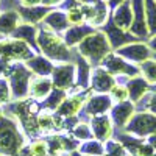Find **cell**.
<instances>
[{"instance_id": "obj_1", "label": "cell", "mask_w": 156, "mask_h": 156, "mask_svg": "<svg viewBox=\"0 0 156 156\" xmlns=\"http://www.w3.org/2000/svg\"><path fill=\"white\" fill-rule=\"evenodd\" d=\"M37 47L39 51L53 62H70L73 56V48L64 42L62 36L48 30L45 25L37 28Z\"/></svg>"}, {"instance_id": "obj_2", "label": "cell", "mask_w": 156, "mask_h": 156, "mask_svg": "<svg viewBox=\"0 0 156 156\" xmlns=\"http://www.w3.org/2000/svg\"><path fill=\"white\" fill-rule=\"evenodd\" d=\"M111 45L106 34L103 31L95 30L94 33H90L89 36H86L83 41L76 45V51L80 53L90 66H100L101 61L106 58L108 53H111Z\"/></svg>"}, {"instance_id": "obj_3", "label": "cell", "mask_w": 156, "mask_h": 156, "mask_svg": "<svg viewBox=\"0 0 156 156\" xmlns=\"http://www.w3.org/2000/svg\"><path fill=\"white\" fill-rule=\"evenodd\" d=\"M5 76L9 83L11 94L16 100H22L28 95L30 90V81L33 78L31 70L25 66L22 61H11L8 64V69L5 72Z\"/></svg>"}, {"instance_id": "obj_4", "label": "cell", "mask_w": 156, "mask_h": 156, "mask_svg": "<svg viewBox=\"0 0 156 156\" xmlns=\"http://www.w3.org/2000/svg\"><path fill=\"white\" fill-rule=\"evenodd\" d=\"M25 136L22 134V126L17 125L16 117H0V153L12 156L23 147Z\"/></svg>"}, {"instance_id": "obj_5", "label": "cell", "mask_w": 156, "mask_h": 156, "mask_svg": "<svg viewBox=\"0 0 156 156\" xmlns=\"http://www.w3.org/2000/svg\"><path fill=\"white\" fill-rule=\"evenodd\" d=\"M125 133L136 137L156 134V114L153 112H134L131 120L123 128Z\"/></svg>"}, {"instance_id": "obj_6", "label": "cell", "mask_w": 156, "mask_h": 156, "mask_svg": "<svg viewBox=\"0 0 156 156\" xmlns=\"http://www.w3.org/2000/svg\"><path fill=\"white\" fill-rule=\"evenodd\" d=\"M100 66L103 69H106L111 75L114 76H119V75H126V76H136L139 75V67H136L134 64H129L126 59H123L122 56H119L114 51L106 55V58L101 61Z\"/></svg>"}, {"instance_id": "obj_7", "label": "cell", "mask_w": 156, "mask_h": 156, "mask_svg": "<svg viewBox=\"0 0 156 156\" xmlns=\"http://www.w3.org/2000/svg\"><path fill=\"white\" fill-rule=\"evenodd\" d=\"M51 83H53V87L67 90L75 84V76H76V66L70 61V62H59L53 67V72H51Z\"/></svg>"}, {"instance_id": "obj_8", "label": "cell", "mask_w": 156, "mask_h": 156, "mask_svg": "<svg viewBox=\"0 0 156 156\" xmlns=\"http://www.w3.org/2000/svg\"><path fill=\"white\" fill-rule=\"evenodd\" d=\"M119 56H122L123 59L129 61V62H134V64H140V62H144L147 59L151 58L153 55V51L151 48L148 47V44L145 42H131V44H126L120 48H117L114 50Z\"/></svg>"}, {"instance_id": "obj_9", "label": "cell", "mask_w": 156, "mask_h": 156, "mask_svg": "<svg viewBox=\"0 0 156 156\" xmlns=\"http://www.w3.org/2000/svg\"><path fill=\"white\" fill-rule=\"evenodd\" d=\"M112 108V98L108 94H89L84 105H83V115L86 117H94V115H100V114H106V111H109Z\"/></svg>"}, {"instance_id": "obj_10", "label": "cell", "mask_w": 156, "mask_h": 156, "mask_svg": "<svg viewBox=\"0 0 156 156\" xmlns=\"http://www.w3.org/2000/svg\"><path fill=\"white\" fill-rule=\"evenodd\" d=\"M133 8V23L129 33L136 36L137 39H147L150 36L148 27H147V19H145V3L144 0H129Z\"/></svg>"}, {"instance_id": "obj_11", "label": "cell", "mask_w": 156, "mask_h": 156, "mask_svg": "<svg viewBox=\"0 0 156 156\" xmlns=\"http://www.w3.org/2000/svg\"><path fill=\"white\" fill-rule=\"evenodd\" d=\"M89 94H90L89 90H83V92H78V94H67V97L62 100V103L55 111V114H58L59 117H76L81 112L83 105Z\"/></svg>"}, {"instance_id": "obj_12", "label": "cell", "mask_w": 156, "mask_h": 156, "mask_svg": "<svg viewBox=\"0 0 156 156\" xmlns=\"http://www.w3.org/2000/svg\"><path fill=\"white\" fill-rule=\"evenodd\" d=\"M101 31L106 34L108 41H109V45H111L112 50H117V48H120V47H123L126 44H131V42L137 41V37L133 36L129 31H125V30H122L119 27H115L111 19L106 20V23L103 25Z\"/></svg>"}, {"instance_id": "obj_13", "label": "cell", "mask_w": 156, "mask_h": 156, "mask_svg": "<svg viewBox=\"0 0 156 156\" xmlns=\"http://www.w3.org/2000/svg\"><path fill=\"white\" fill-rule=\"evenodd\" d=\"M136 112V106L131 100H125V101H119L117 105H114L111 109H109V117L112 123L117 126V128H125L126 123L131 120V117L134 115Z\"/></svg>"}, {"instance_id": "obj_14", "label": "cell", "mask_w": 156, "mask_h": 156, "mask_svg": "<svg viewBox=\"0 0 156 156\" xmlns=\"http://www.w3.org/2000/svg\"><path fill=\"white\" fill-rule=\"evenodd\" d=\"M115 84V78L106 69L97 66L90 75V89L97 94H108Z\"/></svg>"}, {"instance_id": "obj_15", "label": "cell", "mask_w": 156, "mask_h": 156, "mask_svg": "<svg viewBox=\"0 0 156 156\" xmlns=\"http://www.w3.org/2000/svg\"><path fill=\"white\" fill-rule=\"evenodd\" d=\"M90 129L92 134L97 140L100 142H106L112 137V120L109 114H100V115H94L90 117Z\"/></svg>"}, {"instance_id": "obj_16", "label": "cell", "mask_w": 156, "mask_h": 156, "mask_svg": "<svg viewBox=\"0 0 156 156\" xmlns=\"http://www.w3.org/2000/svg\"><path fill=\"white\" fill-rule=\"evenodd\" d=\"M125 86L128 89V98L131 100L134 105L147 95L148 90H151V84L145 80L144 76H139V75L128 78Z\"/></svg>"}, {"instance_id": "obj_17", "label": "cell", "mask_w": 156, "mask_h": 156, "mask_svg": "<svg viewBox=\"0 0 156 156\" xmlns=\"http://www.w3.org/2000/svg\"><path fill=\"white\" fill-rule=\"evenodd\" d=\"M51 90H53V83H51V78L48 76H37L33 75L31 81H30V90L28 95L36 100V101H42Z\"/></svg>"}, {"instance_id": "obj_18", "label": "cell", "mask_w": 156, "mask_h": 156, "mask_svg": "<svg viewBox=\"0 0 156 156\" xmlns=\"http://www.w3.org/2000/svg\"><path fill=\"white\" fill-rule=\"evenodd\" d=\"M97 28H94L89 23H81V25H72L66 31L62 33V39L70 48H73L75 45H78L86 36H89L90 33H94Z\"/></svg>"}, {"instance_id": "obj_19", "label": "cell", "mask_w": 156, "mask_h": 156, "mask_svg": "<svg viewBox=\"0 0 156 156\" xmlns=\"http://www.w3.org/2000/svg\"><path fill=\"white\" fill-rule=\"evenodd\" d=\"M111 20L114 22L115 27H119L125 31H129L133 23V8H131V2L125 0L123 3H120L119 6H115Z\"/></svg>"}, {"instance_id": "obj_20", "label": "cell", "mask_w": 156, "mask_h": 156, "mask_svg": "<svg viewBox=\"0 0 156 156\" xmlns=\"http://www.w3.org/2000/svg\"><path fill=\"white\" fill-rule=\"evenodd\" d=\"M42 25L51 31H55L58 34H62L69 27H70V22L67 19L66 11H61V9H55V11H50L48 14L44 17Z\"/></svg>"}, {"instance_id": "obj_21", "label": "cell", "mask_w": 156, "mask_h": 156, "mask_svg": "<svg viewBox=\"0 0 156 156\" xmlns=\"http://www.w3.org/2000/svg\"><path fill=\"white\" fill-rule=\"evenodd\" d=\"M11 37L20 39V41L27 42V44L36 51V53H39V47H37V27H36V25L22 22L19 27L12 31Z\"/></svg>"}, {"instance_id": "obj_22", "label": "cell", "mask_w": 156, "mask_h": 156, "mask_svg": "<svg viewBox=\"0 0 156 156\" xmlns=\"http://www.w3.org/2000/svg\"><path fill=\"white\" fill-rule=\"evenodd\" d=\"M25 66H27L33 75L37 76H50L53 72L55 64L53 61H50L48 58H45L44 55H34L33 58L25 61Z\"/></svg>"}, {"instance_id": "obj_23", "label": "cell", "mask_w": 156, "mask_h": 156, "mask_svg": "<svg viewBox=\"0 0 156 156\" xmlns=\"http://www.w3.org/2000/svg\"><path fill=\"white\" fill-rule=\"evenodd\" d=\"M19 14H20V19L25 22V23H31V25H37L39 22H42L44 17L50 12V8L48 6H44V5H36V6H20L19 9Z\"/></svg>"}, {"instance_id": "obj_24", "label": "cell", "mask_w": 156, "mask_h": 156, "mask_svg": "<svg viewBox=\"0 0 156 156\" xmlns=\"http://www.w3.org/2000/svg\"><path fill=\"white\" fill-rule=\"evenodd\" d=\"M20 14L16 9H6L0 14V36H11L19 25H20Z\"/></svg>"}, {"instance_id": "obj_25", "label": "cell", "mask_w": 156, "mask_h": 156, "mask_svg": "<svg viewBox=\"0 0 156 156\" xmlns=\"http://www.w3.org/2000/svg\"><path fill=\"white\" fill-rule=\"evenodd\" d=\"M67 97V92L62 89H58V87H53V90L44 98V103H42V109L44 111H50L53 112L59 108V105L62 103V100Z\"/></svg>"}, {"instance_id": "obj_26", "label": "cell", "mask_w": 156, "mask_h": 156, "mask_svg": "<svg viewBox=\"0 0 156 156\" xmlns=\"http://www.w3.org/2000/svg\"><path fill=\"white\" fill-rule=\"evenodd\" d=\"M78 153L84 156H103L105 154V145L97 139L83 140V144L78 145Z\"/></svg>"}, {"instance_id": "obj_27", "label": "cell", "mask_w": 156, "mask_h": 156, "mask_svg": "<svg viewBox=\"0 0 156 156\" xmlns=\"http://www.w3.org/2000/svg\"><path fill=\"white\" fill-rule=\"evenodd\" d=\"M145 3V19L150 36L156 34V2L154 0H144Z\"/></svg>"}, {"instance_id": "obj_28", "label": "cell", "mask_w": 156, "mask_h": 156, "mask_svg": "<svg viewBox=\"0 0 156 156\" xmlns=\"http://www.w3.org/2000/svg\"><path fill=\"white\" fill-rule=\"evenodd\" d=\"M139 70H140L142 76H144L151 86L156 84V59L150 58V59H147L144 62H140L139 64Z\"/></svg>"}, {"instance_id": "obj_29", "label": "cell", "mask_w": 156, "mask_h": 156, "mask_svg": "<svg viewBox=\"0 0 156 156\" xmlns=\"http://www.w3.org/2000/svg\"><path fill=\"white\" fill-rule=\"evenodd\" d=\"M72 134H73L75 139H80V140H89V139L94 137L92 129H90V125L84 123V122H78L72 128Z\"/></svg>"}, {"instance_id": "obj_30", "label": "cell", "mask_w": 156, "mask_h": 156, "mask_svg": "<svg viewBox=\"0 0 156 156\" xmlns=\"http://www.w3.org/2000/svg\"><path fill=\"white\" fill-rule=\"evenodd\" d=\"M103 156H126V151H125V147L119 140L109 139L105 144V154Z\"/></svg>"}, {"instance_id": "obj_31", "label": "cell", "mask_w": 156, "mask_h": 156, "mask_svg": "<svg viewBox=\"0 0 156 156\" xmlns=\"http://www.w3.org/2000/svg\"><path fill=\"white\" fill-rule=\"evenodd\" d=\"M109 97L112 98V101H117V103L128 100V89H126V86L115 83L114 87L109 90Z\"/></svg>"}, {"instance_id": "obj_32", "label": "cell", "mask_w": 156, "mask_h": 156, "mask_svg": "<svg viewBox=\"0 0 156 156\" xmlns=\"http://www.w3.org/2000/svg\"><path fill=\"white\" fill-rule=\"evenodd\" d=\"M30 151L33 156H45L48 154V145L44 139H36L30 144Z\"/></svg>"}, {"instance_id": "obj_33", "label": "cell", "mask_w": 156, "mask_h": 156, "mask_svg": "<svg viewBox=\"0 0 156 156\" xmlns=\"http://www.w3.org/2000/svg\"><path fill=\"white\" fill-rule=\"evenodd\" d=\"M12 98L11 94V87L6 78H0V105H5V103H9V100Z\"/></svg>"}, {"instance_id": "obj_34", "label": "cell", "mask_w": 156, "mask_h": 156, "mask_svg": "<svg viewBox=\"0 0 156 156\" xmlns=\"http://www.w3.org/2000/svg\"><path fill=\"white\" fill-rule=\"evenodd\" d=\"M137 103H145V108L144 109H148L150 112L156 114V92L154 94H147L142 100H139Z\"/></svg>"}, {"instance_id": "obj_35", "label": "cell", "mask_w": 156, "mask_h": 156, "mask_svg": "<svg viewBox=\"0 0 156 156\" xmlns=\"http://www.w3.org/2000/svg\"><path fill=\"white\" fill-rule=\"evenodd\" d=\"M154 148L148 144V142H140V145L137 147L134 156H154Z\"/></svg>"}, {"instance_id": "obj_36", "label": "cell", "mask_w": 156, "mask_h": 156, "mask_svg": "<svg viewBox=\"0 0 156 156\" xmlns=\"http://www.w3.org/2000/svg\"><path fill=\"white\" fill-rule=\"evenodd\" d=\"M41 2H42V0H20V5L22 6H36Z\"/></svg>"}, {"instance_id": "obj_37", "label": "cell", "mask_w": 156, "mask_h": 156, "mask_svg": "<svg viewBox=\"0 0 156 156\" xmlns=\"http://www.w3.org/2000/svg\"><path fill=\"white\" fill-rule=\"evenodd\" d=\"M62 2H64V0H42L41 3H42L44 6H48V8H50V6H55V5H59V3H62Z\"/></svg>"}, {"instance_id": "obj_38", "label": "cell", "mask_w": 156, "mask_h": 156, "mask_svg": "<svg viewBox=\"0 0 156 156\" xmlns=\"http://www.w3.org/2000/svg\"><path fill=\"white\" fill-rule=\"evenodd\" d=\"M148 47L151 48V51H154V53H156V34L154 36H150V39H148Z\"/></svg>"}, {"instance_id": "obj_39", "label": "cell", "mask_w": 156, "mask_h": 156, "mask_svg": "<svg viewBox=\"0 0 156 156\" xmlns=\"http://www.w3.org/2000/svg\"><path fill=\"white\" fill-rule=\"evenodd\" d=\"M123 2H125V0H109L108 6H109V8H115V6H119V5L123 3Z\"/></svg>"}, {"instance_id": "obj_40", "label": "cell", "mask_w": 156, "mask_h": 156, "mask_svg": "<svg viewBox=\"0 0 156 156\" xmlns=\"http://www.w3.org/2000/svg\"><path fill=\"white\" fill-rule=\"evenodd\" d=\"M147 142H148V144H150V145H151V147L156 150V134H151V136H148V140H147Z\"/></svg>"}, {"instance_id": "obj_41", "label": "cell", "mask_w": 156, "mask_h": 156, "mask_svg": "<svg viewBox=\"0 0 156 156\" xmlns=\"http://www.w3.org/2000/svg\"><path fill=\"white\" fill-rule=\"evenodd\" d=\"M80 3H84V5H95V3H98L100 0H78Z\"/></svg>"}, {"instance_id": "obj_42", "label": "cell", "mask_w": 156, "mask_h": 156, "mask_svg": "<svg viewBox=\"0 0 156 156\" xmlns=\"http://www.w3.org/2000/svg\"><path fill=\"white\" fill-rule=\"evenodd\" d=\"M3 115V109H2V106H0V117Z\"/></svg>"}, {"instance_id": "obj_43", "label": "cell", "mask_w": 156, "mask_h": 156, "mask_svg": "<svg viewBox=\"0 0 156 156\" xmlns=\"http://www.w3.org/2000/svg\"><path fill=\"white\" fill-rule=\"evenodd\" d=\"M0 156H6V154H3V153H0Z\"/></svg>"}, {"instance_id": "obj_44", "label": "cell", "mask_w": 156, "mask_h": 156, "mask_svg": "<svg viewBox=\"0 0 156 156\" xmlns=\"http://www.w3.org/2000/svg\"><path fill=\"white\" fill-rule=\"evenodd\" d=\"M103 2H109V0H103Z\"/></svg>"}, {"instance_id": "obj_45", "label": "cell", "mask_w": 156, "mask_h": 156, "mask_svg": "<svg viewBox=\"0 0 156 156\" xmlns=\"http://www.w3.org/2000/svg\"><path fill=\"white\" fill-rule=\"evenodd\" d=\"M45 156H51V154H45Z\"/></svg>"}, {"instance_id": "obj_46", "label": "cell", "mask_w": 156, "mask_h": 156, "mask_svg": "<svg viewBox=\"0 0 156 156\" xmlns=\"http://www.w3.org/2000/svg\"><path fill=\"white\" fill-rule=\"evenodd\" d=\"M81 156H84V154H81Z\"/></svg>"}, {"instance_id": "obj_47", "label": "cell", "mask_w": 156, "mask_h": 156, "mask_svg": "<svg viewBox=\"0 0 156 156\" xmlns=\"http://www.w3.org/2000/svg\"><path fill=\"white\" fill-rule=\"evenodd\" d=\"M0 2H2V0H0Z\"/></svg>"}, {"instance_id": "obj_48", "label": "cell", "mask_w": 156, "mask_h": 156, "mask_svg": "<svg viewBox=\"0 0 156 156\" xmlns=\"http://www.w3.org/2000/svg\"><path fill=\"white\" fill-rule=\"evenodd\" d=\"M154 2H156V0H154Z\"/></svg>"}]
</instances>
